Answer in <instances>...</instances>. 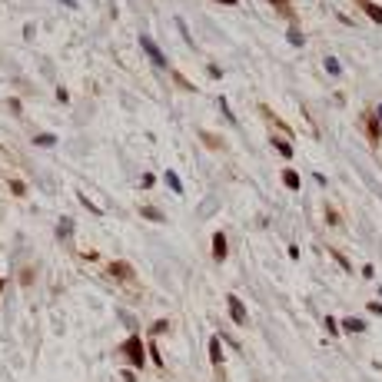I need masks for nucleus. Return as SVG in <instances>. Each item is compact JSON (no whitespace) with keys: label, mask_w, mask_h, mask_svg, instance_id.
Segmentation results:
<instances>
[{"label":"nucleus","mask_w":382,"mask_h":382,"mask_svg":"<svg viewBox=\"0 0 382 382\" xmlns=\"http://www.w3.org/2000/svg\"><path fill=\"white\" fill-rule=\"evenodd\" d=\"M140 47H143V50H146V57H150V60H153V64H156V66H166V57H163V50H160V47L153 44V40H150V37H146V33H143V37H140Z\"/></svg>","instance_id":"1"},{"label":"nucleus","mask_w":382,"mask_h":382,"mask_svg":"<svg viewBox=\"0 0 382 382\" xmlns=\"http://www.w3.org/2000/svg\"><path fill=\"white\" fill-rule=\"evenodd\" d=\"M123 349H127L130 362L136 366V369H140V366H143V342H140V336H130V339H127V346H123Z\"/></svg>","instance_id":"2"},{"label":"nucleus","mask_w":382,"mask_h":382,"mask_svg":"<svg viewBox=\"0 0 382 382\" xmlns=\"http://www.w3.org/2000/svg\"><path fill=\"white\" fill-rule=\"evenodd\" d=\"M366 133H369L372 143L382 140V127H379V117H366Z\"/></svg>","instance_id":"6"},{"label":"nucleus","mask_w":382,"mask_h":382,"mask_svg":"<svg viewBox=\"0 0 382 382\" xmlns=\"http://www.w3.org/2000/svg\"><path fill=\"white\" fill-rule=\"evenodd\" d=\"M286 37H289V44H293V47H303V33L296 30V27H289V33H286Z\"/></svg>","instance_id":"17"},{"label":"nucleus","mask_w":382,"mask_h":382,"mask_svg":"<svg viewBox=\"0 0 382 382\" xmlns=\"http://www.w3.org/2000/svg\"><path fill=\"white\" fill-rule=\"evenodd\" d=\"M269 3H273V7H279L286 17H293V7H289V0H269Z\"/></svg>","instance_id":"18"},{"label":"nucleus","mask_w":382,"mask_h":382,"mask_svg":"<svg viewBox=\"0 0 382 382\" xmlns=\"http://www.w3.org/2000/svg\"><path fill=\"white\" fill-rule=\"evenodd\" d=\"M326 332H329V336H336V332H339V322L332 316H326Z\"/></svg>","instance_id":"21"},{"label":"nucleus","mask_w":382,"mask_h":382,"mask_svg":"<svg viewBox=\"0 0 382 382\" xmlns=\"http://www.w3.org/2000/svg\"><path fill=\"white\" fill-rule=\"evenodd\" d=\"M219 3H229V7H236V0H219Z\"/></svg>","instance_id":"25"},{"label":"nucleus","mask_w":382,"mask_h":382,"mask_svg":"<svg viewBox=\"0 0 382 382\" xmlns=\"http://www.w3.org/2000/svg\"><path fill=\"white\" fill-rule=\"evenodd\" d=\"M226 306H229V316H233V322L246 326V306H243V299H240V296H233V293H229Z\"/></svg>","instance_id":"3"},{"label":"nucleus","mask_w":382,"mask_h":382,"mask_svg":"<svg viewBox=\"0 0 382 382\" xmlns=\"http://www.w3.org/2000/svg\"><path fill=\"white\" fill-rule=\"evenodd\" d=\"M283 183L289 186V190H299V173H296V170H286V173H283Z\"/></svg>","instance_id":"12"},{"label":"nucleus","mask_w":382,"mask_h":382,"mask_svg":"<svg viewBox=\"0 0 382 382\" xmlns=\"http://www.w3.org/2000/svg\"><path fill=\"white\" fill-rule=\"evenodd\" d=\"M226 253H229V246H226V233H216V236H213V259L223 262V259H226Z\"/></svg>","instance_id":"4"},{"label":"nucleus","mask_w":382,"mask_h":382,"mask_svg":"<svg viewBox=\"0 0 382 382\" xmlns=\"http://www.w3.org/2000/svg\"><path fill=\"white\" fill-rule=\"evenodd\" d=\"M150 356H153V366H160V369H163V356H160V349H156L153 342H150Z\"/></svg>","instance_id":"19"},{"label":"nucleus","mask_w":382,"mask_h":382,"mask_svg":"<svg viewBox=\"0 0 382 382\" xmlns=\"http://www.w3.org/2000/svg\"><path fill=\"white\" fill-rule=\"evenodd\" d=\"M369 313H376V316H382V303H369Z\"/></svg>","instance_id":"24"},{"label":"nucleus","mask_w":382,"mask_h":382,"mask_svg":"<svg viewBox=\"0 0 382 382\" xmlns=\"http://www.w3.org/2000/svg\"><path fill=\"white\" fill-rule=\"evenodd\" d=\"M209 362H213V366H223V346H219V336H213L209 339Z\"/></svg>","instance_id":"5"},{"label":"nucleus","mask_w":382,"mask_h":382,"mask_svg":"<svg viewBox=\"0 0 382 382\" xmlns=\"http://www.w3.org/2000/svg\"><path fill=\"white\" fill-rule=\"evenodd\" d=\"M163 180H166V183H170V190H173V193H183V183H180V176H176L173 170H170V173H166Z\"/></svg>","instance_id":"13"},{"label":"nucleus","mask_w":382,"mask_h":382,"mask_svg":"<svg viewBox=\"0 0 382 382\" xmlns=\"http://www.w3.org/2000/svg\"><path fill=\"white\" fill-rule=\"evenodd\" d=\"M273 146H276V150H279V156H286V160L293 156V146H289V143H286V140H279V136H273Z\"/></svg>","instance_id":"11"},{"label":"nucleus","mask_w":382,"mask_h":382,"mask_svg":"<svg viewBox=\"0 0 382 382\" xmlns=\"http://www.w3.org/2000/svg\"><path fill=\"white\" fill-rule=\"evenodd\" d=\"M33 143H37V146H54L57 136H50V133H40V136H33Z\"/></svg>","instance_id":"15"},{"label":"nucleus","mask_w":382,"mask_h":382,"mask_svg":"<svg viewBox=\"0 0 382 382\" xmlns=\"http://www.w3.org/2000/svg\"><path fill=\"white\" fill-rule=\"evenodd\" d=\"M379 293H382V286H379Z\"/></svg>","instance_id":"28"},{"label":"nucleus","mask_w":382,"mask_h":382,"mask_svg":"<svg viewBox=\"0 0 382 382\" xmlns=\"http://www.w3.org/2000/svg\"><path fill=\"white\" fill-rule=\"evenodd\" d=\"M153 183H156V176H153V173H143L140 176V186H143V190H150Z\"/></svg>","instance_id":"20"},{"label":"nucleus","mask_w":382,"mask_h":382,"mask_svg":"<svg viewBox=\"0 0 382 382\" xmlns=\"http://www.w3.org/2000/svg\"><path fill=\"white\" fill-rule=\"evenodd\" d=\"M57 100H60V103H70V93H66V87H57Z\"/></svg>","instance_id":"22"},{"label":"nucleus","mask_w":382,"mask_h":382,"mask_svg":"<svg viewBox=\"0 0 382 382\" xmlns=\"http://www.w3.org/2000/svg\"><path fill=\"white\" fill-rule=\"evenodd\" d=\"M326 73H332V76L342 73V64H339L336 57H326Z\"/></svg>","instance_id":"14"},{"label":"nucleus","mask_w":382,"mask_h":382,"mask_svg":"<svg viewBox=\"0 0 382 382\" xmlns=\"http://www.w3.org/2000/svg\"><path fill=\"white\" fill-rule=\"evenodd\" d=\"M359 7L372 17V23H382V7H379V3H372V0H359Z\"/></svg>","instance_id":"7"},{"label":"nucleus","mask_w":382,"mask_h":382,"mask_svg":"<svg viewBox=\"0 0 382 382\" xmlns=\"http://www.w3.org/2000/svg\"><path fill=\"white\" fill-rule=\"evenodd\" d=\"M3 286H7V283H3V279H0V289H3Z\"/></svg>","instance_id":"27"},{"label":"nucleus","mask_w":382,"mask_h":382,"mask_svg":"<svg viewBox=\"0 0 382 382\" xmlns=\"http://www.w3.org/2000/svg\"><path fill=\"white\" fill-rule=\"evenodd\" d=\"M326 219L332 223V226H336V223H339V213H336V209H326Z\"/></svg>","instance_id":"23"},{"label":"nucleus","mask_w":382,"mask_h":382,"mask_svg":"<svg viewBox=\"0 0 382 382\" xmlns=\"http://www.w3.org/2000/svg\"><path fill=\"white\" fill-rule=\"evenodd\" d=\"M110 276H117V279H130L133 269L127 266V262H110Z\"/></svg>","instance_id":"8"},{"label":"nucleus","mask_w":382,"mask_h":382,"mask_svg":"<svg viewBox=\"0 0 382 382\" xmlns=\"http://www.w3.org/2000/svg\"><path fill=\"white\" fill-rule=\"evenodd\" d=\"M70 229H73V219L64 216L60 223H57V236H60V240H66V236H70Z\"/></svg>","instance_id":"10"},{"label":"nucleus","mask_w":382,"mask_h":382,"mask_svg":"<svg viewBox=\"0 0 382 382\" xmlns=\"http://www.w3.org/2000/svg\"><path fill=\"white\" fill-rule=\"evenodd\" d=\"M342 329H346V332H366V322L356 319V316H349L346 322H342Z\"/></svg>","instance_id":"9"},{"label":"nucleus","mask_w":382,"mask_h":382,"mask_svg":"<svg viewBox=\"0 0 382 382\" xmlns=\"http://www.w3.org/2000/svg\"><path fill=\"white\" fill-rule=\"evenodd\" d=\"M60 3H66V7H73V0H60Z\"/></svg>","instance_id":"26"},{"label":"nucleus","mask_w":382,"mask_h":382,"mask_svg":"<svg viewBox=\"0 0 382 382\" xmlns=\"http://www.w3.org/2000/svg\"><path fill=\"white\" fill-rule=\"evenodd\" d=\"M143 216H146V219H156V223H163V213H160V209H153V206H143Z\"/></svg>","instance_id":"16"}]
</instances>
